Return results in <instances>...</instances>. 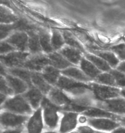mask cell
<instances>
[{
    "label": "cell",
    "mask_w": 125,
    "mask_h": 133,
    "mask_svg": "<svg viewBox=\"0 0 125 133\" xmlns=\"http://www.w3.org/2000/svg\"><path fill=\"white\" fill-rule=\"evenodd\" d=\"M63 74L82 81H89L90 78L82 71L75 67H70L62 71Z\"/></svg>",
    "instance_id": "cb8c5ba5"
},
{
    "label": "cell",
    "mask_w": 125,
    "mask_h": 133,
    "mask_svg": "<svg viewBox=\"0 0 125 133\" xmlns=\"http://www.w3.org/2000/svg\"><path fill=\"white\" fill-rule=\"evenodd\" d=\"M77 133V132H74V133Z\"/></svg>",
    "instance_id": "c3c4849f"
},
{
    "label": "cell",
    "mask_w": 125,
    "mask_h": 133,
    "mask_svg": "<svg viewBox=\"0 0 125 133\" xmlns=\"http://www.w3.org/2000/svg\"><path fill=\"white\" fill-rule=\"evenodd\" d=\"M6 80L15 94H21L27 89V84L21 79L11 75H7Z\"/></svg>",
    "instance_id": "4fadbf2b"
},
{
    "label": "cell",
    "mask_w": 125,
    "mask_h": 133,
    "mask_svg": "<svg viewBox=\"0 0 125 133\" xmlns=\"http://www.w3.org/2000/svg\"><path fill=\"white\" fill-rule=\"evenodd\" d=\"M97 55L105 61L111 66L114 67L119 64V59L114 53L111 52H102L98 53Z\"/></svg>",
    "instance_id": "4316f807"
},
{
    "label": "cell",
    "mask_w": 125,
    "mask_h": 133,
    "mask_svg": "<svg viewBox=\"0 0 125 133\" xmlns=\"http://www.w3.org/2000/svg\"><path fill=\"white\" fill-rule=\"evenodd\" d=\"M91 88L94 95L99 99H105L116 97L119 93V90L115 88L104 86L97 84H92Z\"/></svg>",
    "instance_id": "5b68a950"
},
{
    "label": "cell",
    "mask_w": 125,
    "mask_h": 133,
    "mask_svg": "<svg viewBox=\"0 0 125 133\" xmlns=\"http://www.w3.org/2000/svg\"><path fill=\"white\" fill-rule=\"evenodd\" d=\"M15 30L14 24H4L1 27V39L5 38L10 32Z\"/></svg>",
    "instance_id": "d590c367"
},
{
    "label": "cell",
    "mask_w": 125,
    "mask_h": 133,
    "mask_svg": "<svg viewBox=\"0 0 125 133\" xmlns=\"http://www.w3.org/2000/svg\"><path fill=\"white\" fill-rule=\"evenodd\" d=\"M63 37L65 42L67 44L71 46L79 49L81 50H84L82 45L74 38V37L70 32L67 31H64L63 32Z\"/></svg>",
    "instance_id": "f1b7e54d"
},
{
    "label": "cell",
    "mask_w": 125,
    "mask_h": 133,
    "mask_svg": "<svg viewBox=\"0 0 125 133\" xmlns=\"http://www.w3.org/2000/svg\"><path fill=\"white\" fill-rule=\"evenodd\" d=\"M25 98L29 102L32 107L36 109L38 107L43 96L41 91L36 88L32 87L24 94Z\"/></svg>",
    "instance_id": "2e32d148"
},
{
    "label": "cell",
    "mask_w": 125,
    "mask_h": 133,
    "mask_svg": "<svg viewBox=\"0 0 125 133\" xmlns=\"http://www.w3.org/2000/svg\"><path fill=\"white\" fill-rule=\"evenodd\" d=\"M4 108L13 112L20 114H30L32 113L30 106L22 97L17 96L5 102Z\"/></svg>",
    "instance_id": "7a4b0ae2"
},
{
    "label": "cell",
    "mask_w": 125,
    "mask_h": 133,
    "mask_svg": "<svg viewBox=\"0 0 125 133\" xmlns=\"http://www.w3.org/2000/svg\"><path fill=\"white\" fill-rule=\"evenodd\" d=\"M121 94L125 97V89H124L121 91Z\"/></svg>",
    "instance_id": "ee69618b"
},
{
    "label": "cell",
    "mask_w": 125,
    "mask_h": 133,
    "mask_svg": "<svg viewBox=\"0 0 125 133\" xmlns=\"http://www.w3.org/2000/svg\"><path fill=\"white\" fill-rule=\"evenodd\" d=\"M77 114L73 112L64 114L61 123L60 133H67L74 129L77 125Z\"/></svg>",
    "instance_id": "30bf717a"
},
{
    "label": "cell",
    "mask_w": 125,
    "mask_h": 133,
    "mask_svg": "<svg viewBox=\"0 0 125 133\" xmlns=\"http://www.w3.org/2000/svg\"><path fill=\"white\" fill-rule=\"evenodd\" d=\"M9 72L12 75L21 79L24 82H26L29 86L32 85V72H30L26 69H22L19 67L12 68V69L9 70Z\"/></svg>",
    "instance_id": "7402d4cb"
},
{
    "label": "cell",
    "mask_w": 125,
    "mask_h": 133,
    "mask_svg": "<svg viewBox=\"0 0 125 133\" xmlns=\"http://www.w3.org/2000/svg\"><path fill=\"white\" fill-rule=\"evenodd\" d=\"M27 128L28 133H41L43 128V122L41 108L37 110L29 119Z\"/></svg>",
    "instance_id": "9c48e42d"
},
{
    "label": "cell",
    "mask_w": 125,
    "mask_h": 133,
    "mask_svg": "<svg viewBox=\"0 0 125 133\" xmlns=\"http://www.w3.org/2000/svg\"><path fill=\"white\" fill-rule=\"evenodd\" d=\"M3 133H22V132L19 130H8Z\"/></svg>",
    "instance_id": "60d3db41"
},
{
    "label": "cell",
    "mask_w": 125,
    "mask_h": 133,
    "mask_svg": "<svg viewBox=\"0 0 125 133\" xmlns=\"http://www.w3.org/2000/svg\"><path fill=\"white\" fill-rule=\"evenodd\" d=\"M45 133H56L55 132H46Z\"/></svg>",
    "instance_id": "bcb514c9"
},
{
    "label": "cell",
    "mask_w": 125,
    "mask_h": 133,
    "mask_svg": "<svg viewBox=\"0 0 125 133\" xmlns=\"http://www.w3.org/2000/svg\"><path fill=\"white\" fill-rule=\"evenodd\" d=\"M111 49L118 59L123 61H125V44L121 43L115 45Z\"/></svg>",
    "instance_id": "d6a6232c"
},
{
    "label": "cell",
    "mask_w": 125,
    "mask_h": 133,
    "mask_svg": "<svg viewBox=\"0 0 125 133\" xmlns=\"http://www.w3.org/2000/svg\"><path fill=\"white\" fill-rule=\"evenodd\" d=\"M84 114L91 117H109L116 118L117 116L105 111L97 108H91L86 110Z\"/></svg>",
    "instance_id": "484cf974"
},
{
    "label": "cell",
    "mask_w": 125,
    "mask_h": 133,
    "mask_svg": "<svg viewBox=\"0 0 125 133\" xmlns=\"http://www.w3.org/2000/svg\"><path fill=\"white\" fill-rule=\"evenodd\" d=\"M43 110V117L46 125L51 128H54L57 125L58 108L49 99L43 98L41 102Z\"/></svg>",
    "instance_id": "6da1fadb"
},
{
    "label": "cell",
    "mask_w": 125,
    "mask_h": 133,
    "mask_svg": "<svg viewBox=\"0 0 125 133\" xmlns=\"http://www.w3.org/2000/svg\"><path fill=\"white\" fill-rule=\"evenodd\" d=\"M27 118V116L4 112L1 115V122L4 127H15L23 124Z\"/></svg>",
    "instance_id": "52a82bcc"
},
{
    "label": "cell",
    "mask_w": 125,
    "mask_h": 133,
    "mask_svg": "<svg viewBox=\"0 0 125 133\" xmlns=\"http://www.w3.org/2000/svg\"><path fill=\"white\" fill-rule=\"evenodd\" d=\"M110 74L113 75L117 84L120 86H125V75L118 70L111 71Z\"/></svg>",
    "instance_id": "836d02e7"
},
{
    "label": "cell",
    "mask_w": 125,
    "mask_h": 133,
    "mask_svg": "<svg viewBox=\"0 0 125 133\" xmlns=\"http://www.w3.org/2000/svg\"><path fill=\"white\" fill-rule=\"evenodd\" d=\"M117 70L121 72L125 73V61L119 63L117 66Z\"/></svg>",
    "instance_id": "f35d334b"
},
{
    "label": "cell",
    "mask_w": 125,
    "mask_h": 133,
    "mask_svg": "<svg viewBox=\"0 0 125 133\" xmlns=\"http://www.w3.org/2000/svg\"><path fill=\"white\" fill-rule=\"evenodd\" d=\"M86 58L91 61L99 69L104 71H108L110 70L109 64L101 57H98L94 55L87 54Z\"/></svg>",
    "instance_id": "d4e9b609"
},
{
    "label": "cell",
    "mask_w": 125,
    "mask_h": 133,
    "mask_svg": "<svg viewBox=\"0 0 125 133\" xmlns=\"http://www.w3.org/2000/svg\"><path fill=\"white\" fill-rule=\"evenodd\" d=\"M1 91L2 94L6 95H11L14 91L8 85L7 81L1 77Z\"/></svg>",
    "instance_id": "e575fe53"
},
{
    "label": "cell",
    "mask_w": 125,
    "mask_h": 133,
    "mask_svg": "<svg viewBox=\"0 0 125 133\" xmlns=\"http://www.w3.org/2000/svg\"><path fill=\"white\" fill-rule=\"evenodd\" d=\"M79 121H80L81 123H84L86 121V117H81L79 118Z\"/></svg>",
    "instance_id": "7bdbcfd3"
},
{
    "label": "cell",
    "mask_w": 125,
    "mask_h": 133,
    "mask_svg": "<svg viewBox=\"0 0 125 133\" xmlns=\"http://www.w3.org/2000/svg\"><path fill=\"white\" fill-rule=\"evenodd\" d=\"M1 22L3 23H10L16 22L17 17L8 9L1 7Z\"/></svg>",
    "instance_id": "83f0119b"
},
{
    "label": "cell",
    "mask_w": 125,
    "mask_h": 133,
    "mask_svg": "<svg viewBox=\"0 0 125 133\" xmlns=\"http://www.w3.org/2000/svg\"><path fill=\"white\" fill-rule=\"evenodd\" d=\"M5 99V95L2 93L1 95V101L2 104L3 103V102H4Z\"/></svg>",
    "instance_id": "b9f144b4"
},
{
    "label": "cell",
    "mask_w": 125,
    "mask_h": 133,
    "mask_svg": "<svg viewBox=\"0 0 125 133\" xmlns=\"http://www.w3.org/2000/svg\"><path fill=\"white\" fill-rule=\"evenodd\" d=\"M113 133H125V129L123 128H120L113 131Z\"/></svg>",
    "instance_id": "ab89813d"
},
{
    "label": "cell",
    "mask_w": 125,
    "mask_h": 133,
    "mask_svg": "<svg viewBox=\"0 0 125 133\" xmlns=\"http://www.w3.org/2000/svg\"><path fill=\"white\" fill-rule=\"evenodd\" d=\"M97 79L98 82L105 84L110 85H114L115 84V79L111 74L103 73L99 74L97 77Z\"/></svg>",
    "instance_id": "1f68e13d"
},
{
    "label": "cell",
    "mask_w": 125,
    "mask_h": 133,
    "mask_svg": "<svg viewBox=\"0 0 125 133\" xmlns=\"http://www.w3.org/2000/svg\"><path fill=\"white\" fill-rule=\"evenodd\" d=\"M78 130L79 133H95L92 129L86 126H82L79 127Z\"/></svg>",
    "instance_id": "74e56055"
},
{
    "label": "cell",
    "mask_w": 125,
    "mask_h": 133,
    "mask_svg": "<svg viewBox=\"0 0 125 133\" xmlns=\"http://www.w3.org/2000/svg\"><path fill=\"white\" fill-rule=\"evenodd\" d=\"M104 107L118 113H125V100L121 98L107 101L104 102Z\"/></svg>",
    "instance_id": "9a60e30c"
},
{
    "label": "cell",
    "mask_w": 125,
    "mask_h": 133,
    "mask_svg": "<svg viewBox=\"0 0 125 133\" xmlns=\"http://www.w3.org/2000/svg\"><path fill=\"white\" fill-rule=\"evenodd\" d=\"M28 54L23 51L14 52L1 56V60L7 66L16 68L23 67Z\"/></svg>",
    "instance_id": "277c9868"
},
{
    "label": "cell",
    "mask_w": 125,
    "mask_h": 133,
    "mask_svg": "<svg viewBox=\"0 0 125 133\" xmlns=\"http://www.w3.org/2000/svg\"><path fill=\"white\" fill-rule=\"evenodd\" d=\"M122 121H123V122L124 123V124L125 125V117H124V118L123 119Z\"/></svg>",
    "instance_id": "f6af8a7d"
},
{
    "label": "cell",
    "mask_w": 125,
    "mask_h": 133,
    "mask_svg": "<svg viewBox=\"0 0 125 133\" xmlns=\"http://www.w3.org/2000/svg\"><path fill=\"white\" fill-rule=\"evenodd\" d=\"M96 133H103V132H96Z\"/></svg>",
    "instance_id": "7dc6e473"
},
{
    "label": "cell",
    "mask_w": 125,
    "mask_h": 133,
    "mask_svg": "<svg viewBox=\"0 0 125 133\" xmlns=\"http://www.w3.org/2000/svg\"><path fill=\"white\" fill-rule=\"evenodd\" d=\"M81 67L82 70L87 76L92 78L97 77L100 73V71L92 63L83 58L81 62Z\"/></svg>",
    "instance_id": "44dd1931"
},
{
    "label": "cell",
    "mask_w": 125,
    "mask_h": 133,
    "mask_svg": "<svg viewBox=\"0 0 125 133\" xmlns=\"http://www.w3.org/2000/svg\"><path fill=\"white\" fill-rule=\"evenodd\" d=\"M29 38L28 42V47L31 53L36 54L40 52L42 50V47L40 44L39 36L34 30L28 32Z\"/></svg>",
    "instance_id": "ffe728a7"
},
{
    "label": "cell",
    "mask_w": 125,
    "mask_h": 133,
    "mask_svg": "<svg viewBox=\"0 0 125 133\" xmlns=\"http://www.w3.org/2000/svg\"><path fill=\"white\" fill-rule=\"evenodd\" d=\"M56 84L59 87L74 94H83L86 90L90 88V87L86 84L77 82L64 76L59 78Z\"/></svg>",
    "instance_id": "3957f363"
},
{
    "label": "cell",
    "mask_w": 125,
    "mask_h": 133,
    "mask_svg": "<svg viewBox=\"0 0 125 133\" xmlns=\"http://www.w3.org/2000/svg\"><path fill=\"white\" fill-rule=\"evenodd\" d=\"M50 101L56 105L64 106L67 108L72 102L61 91L57 89H51L49 92Z\"/></svg>",
    "instance_id": "8fae6325"
},
{
    "label": "cell",
    "mask_w": 125,
    "mask_h": 133,
    "mask_svg": "<svg viewBox=\"0 0 125 133\" xmlns=\"http://www.w3.org/2000/svg\"><path fill=\"white\" fill-rule=\"evenodd\" d=\"M43 78L48 83L56 84L59 77V71L57 68L52 66H47L43 69Z\"/></svg>",
    "instance_id": "ac0fdd59"
},
{
    "label": "cell",
    "mask_w": 125,
    "mask_h": 133,
    "mask_svg": "<svg viewBox=\"0 0 125 133\" xmlns=\"http://www.w3.org/2000/svg\"><path fill=\"white\" fill-rule=\"evenodd\" d=\"M40 44L43 50L46 53H51L52 51L51 39L49 33L45 30H40L39 33Z\"/></svg>",
    "instance_id": "603a6c76"
},
{
    "label": "cell",
    "mask_w": 125,
    "mask_h": 133,
    "mask_svg": "<svg viewBox=\"0 0 125 133\" xmlns=\"http://www.w3.org/2000/svg\"><path fill=\"white\" fill-rule=\"evenodd\" d=\"M48 58L51 65L58 69H65L71 65V63L57 53H51Z\"/></svg>",
    "instance_id": "e0dca14e"
},
{
    "label": "cell",
    "mask_w": 125,
    "mask_h": 133,
    "mask_svg": "<svg viewBox=\"0 0 125 133\" xmlns=\"http://www.w3.org/2000/svg\"><path fill=\"white\" fill-rule=\"evenodd\" d=\"M31 82L35 87L44 94L49 92L51 87L43 78L42 75L37 72H32Z\"/></svg>",
    "instance_id": "5bb4252c"
},
{
    "label": "cell",
    "mask_w": 125,
    "mask_h": 133,
    "mask_svg": "<svg viewBox=\"0 0 125 133\" xmlns=\"http://www.w3.org/2000/svg\"><path fill=\"white\" fill-rule=\"evenodd\" d=\"M48 64H50L49 58L43 55H36L27 60L23 67L31 70L39 71L43 70Z\"/></svg>",
    "instance_id": "8992f818"
},
{
    "label": "cell",
    "mask_w": 125,
    "mask_h": 133,
    "mask_svg": "<svg viewBox=\"0 0 125 133\" xmlns=\"http://www.w3.org/2000/svg\"><path fill=\"white\" fill-rule=\"evenodd\" d=\"M15 30H18L19 31H25L27 32L34 31L35 28L34 26L29 24L27 21L24 20H20L16 21L14 23Z\"/></svg>",
    "instance_id": "4dcf8cb0"
},
{
    "label": "cell",
    "mask_w": 125,
    "mask_h": 133,
    "mask_svg": "<svg viewBox=\"0 0 125 133\" xmlns=\"http://www.w3.org/2000/svg\"><path fill=\"white\" fill-rule=\"evenodd\" d=\"M16 48L14 47L8 42H2L1 46V54H4L11 51H14Z\"/></svg>",
    "instance_id": "8d00e7d4"
},
{
    "label": "cell",
    "mask_w": 125,
    "mask_h": 133,
    "mask_svg": "<svg viewBox=\"0 0 125 133\" xmlns=\"http://www.w3.org/2000/svg\"><path fill=\"white\" fill-rule=\"evenodd\" d=\"M7 42L22 51L26 50L28 47V37L23 32H16L7 39Z\"/></svg>",
    "instance_id": "ba28073f"
},
{
    "label": "cell",
    "mask_w": 125,
    "mask_h": 133,
    "mask_svg": "<svg viewBox=\"0 0 125 133\" xmlns=\"http://www.w3.org/2000/svg\"><path fill=\"white\" fill-rule=\"evenodd\" d=\"M88 122L90 125L96 129L108 131L116 128L119 125L111 120L105 118L90 119L89 120Z\"/></svg>",
    "instance_id": "7c38bea8"
},
{
    "label": "cell",
    "mask_w": 125,
    "mask_h": 133,
    "mask_svg": "<svg viewBox=\"0 0 125 133\" xmlns=\"http://www.w3.org/2000/svg\"><path fill=\"white\" fill-rule=\"evenodd\" d=\"M64 43V39L60 32L56 30H53L51 38L52 47L55 49H59L62 46Z\"/></svg>",
    "instance_id": "f546056e"
},
{
    "label": "cell",
    "mask_w": 125,
    "mask_h": 133,
    "mask_svg": "<svg viewBox=\"0 0 125 133\" xmlns=\"http://www.w3.org/2000/svg\"><path fill=\"white\" fill-rule=\"evenodd\" d=\"M60 53L71 63L76 64H78L81 58V52L72 47H64Z\"/></svg>",
    "instance_id": "d6986e66"
}]
</instances>
